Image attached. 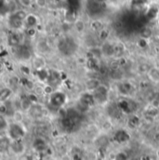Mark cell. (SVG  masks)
Segmentation results:
<instances>
[{
	"mask_svg": "<svg viewBox=\"0 0 159 160\" xmlns=\"http://www.w3.org/2000/svg\"><path fill=\"white\" fill-rule=\"evenodd\" d=\"M148 79L155 84H159V68L158 67H150L146 73Z\"/></svg>",
	"mask_w": 159,
	"mask_h": 160,
	"instance_id": "1",
	"label": "cell"
},
{
	"mask_svg": "<svg viewBox=\"0 0 159 160\" xmlns=\"http://www.w3.org/2000/svg\"><path fill=\"white\" fill-rule=\"evenodd\" d=\"M10 150L15 154V155H21L24 152V145L20 142V140L18 141H13L10 144Z\"/></svg>",
	"mask_w": 159,
	"mask_h": 160,
	"instance_id": "2",
	"label": "cell"
},
{
	"mask_svg": "<svg viewBox=\"0 0 159 160\" xmlns=\"http://www.w3.org/2000/svg\"><path fill=\"white\" fill-rule=\"evenodd\" d=\"M13 16H14L15 18H17L18 20H20L21 22H23V21L26 20L27 17H28V15H27V13H26L25 10H16V11L14 12Z\"/></svg>",
	"mask_w": 159,
	"mask_h": 160,
	"instance_id": "3",
	"label": "cell"
},
{
	"mask_svg": "<svg viewBox=\"0 0 159 160\" xmlns=\"http://www.w3.org/2000/svg\"><path fill=\"white\" fill-rule=\"evenodd\" d=\"M26 22L30 26V28H33L35 25L37 24V19L34 15H28V17L26 19Z\"/></svg>",
	"mask_w": 159,
	"mask_h": 160,
	"instance_id": "4",
	"label": "cell"
},
{
	"mask_svg": "<svg viewBox=\"0 0 159 160\" xmlns=\"http://www.w3.org/2000/svg\"><path fill=\"white\" fill-rule=\"evenodd\" d=\"M152 34H153L152 30H151L150 28H148V27H145V28H143V29L141 31V37H142L143 39L149 38L152 36Z\"/></svg>",
	"mask_w": 159,
	"mask_h": 160,
	"instance_id": "5",
	"label": "cell"
},
{
	"mask_svg": "<svg viewBox=\"0 0 159 160\" xmlns=\"http://www.w3.org/2000/svg\"><path fill=\"white\" fill-rule=\"evenodd\" d=\"M8 44L10 46H18L20 44V38L18 35H12L8 38Z\"/></svg>",
	"mask_w": 159,
	"mask_h": 160,
	"instance_id": "6",
	"label": "cell"
},
{
	"mask_svg": "<svg viewBox=\"0 0 159 160\" xmlns=\"http://www.w3.org/2000/svg\"><path fill=\"white\" fill-rule=\"evenodd\" d=\"M75 26H76L77 32H82V31H84V29H85V23H84V22H82V21H80V20L76 22Z\"/></svg>",
	"mask_w": 159,
	"mask_h": 160,
	"instance_id": "7",
	"label": "cell"
},
{
	"mask_svg": "<svg viewBox=\"0 0 159 160\" xmlns=\"http://www.w3.org/2000/svg\"><path fill=\"white\" fill-rule=\"evenodd\" d=\"M36 1V4L37 6L39 8H45L47 5V0H35Z\"/></svg>",
	"mask_w": 159,
	"mask_h": 160,
	"instance_id": "8",
	"label": "cell"
},
{
	"mask_svg": "<svg viewBox=\"0 0 159 160\" xmlns=\"http://www.w3.org/2000/svg\"><path fill=\"white\" fill-rule=\"evenodd\" d=\"M19 2L24 8H30L33 4V0H19Z\"/></svg>",
	"mask_w": 159,
	"mask_h": 160,
	"instance_id": "9",
	"label": "cell"
},
{
	"mask_svg": "<svg viewBox=\"0 0 159 160\" xmlns=\"http://www.w3.org/2000/svg\"><path fill=\"white\" fill-rule=\"evenodd\" d=\"M35 34H36V31H35L34 28H30V29L28 30V35H29V36H34Z\"/></svg>",
	"mask_w": 159,
	"mask_h": 160,
	"instance_id": "10",
	"label": "cell"
},
{
	"mask_svg": "<svg viewBox=\"0 0 159 160\" xmlns=\"http://www.w3.org/2000/svg\"><path fill=\"white\" fill-rule=\"evenodd\" d=\"M97 2H99V3H102V2H105L106 0H96Z\"/></svg>",
	"mask_w": 159,
	"mask_h": 160,
	"instance_id": "11",
	"label": "cell"
}]
</instances>
